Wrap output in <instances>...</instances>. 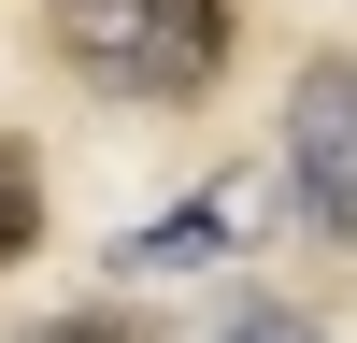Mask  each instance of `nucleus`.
<instances>
[{"instance_id":"7ed1b4c3","label":"nucleus","mask_w":357,"mask_h":343,"mask_svg":"<svg viewBox=\"0 0 357 343\" xmlns=\"http://www.w3.org/2000/svg\"><path fill=\"white\" fill-rule=\"evenodd\" d=\"M257 200H286V172H229V186H200L186 215H158V229H129L114 243V272H200V257H229V243H257Z\"/></svg>"},{"instance_id":"39448f33","label":"nucleus","mask_w":357,"mask_h":343,"mask_svg":"<svg viewBox=\"0 0 357 343\" xmlns=\"http://www.w3.org/2000/svg\"><path fill=\"white\" fill-rule=\"evenodd\" d=\"M215 343H329V314H301V300H243Z\"/></svg>"},{"instance_id":"20e7f679","label":"nucleus","mask_w":357,"mask_h":343,"mask_svg":"<svg viewBox=\"0 0 357 343\" xmlns=\"http://www.w3.org/2000/svg\"><path fill=\"white\" fill-rule=\"evenodd\" d=\"M43 243V172H29V143H0V272Z\"/></svg>"},{"instance_id":"423d86ee","label":"nucleus","mask_w":357,"mask_h":343,"mask_svg":"<svg viewBox=\"0 0 357 343\" xmlns=\"http://www.w3.org/2000/svg\"><path fill=\"white\" fill-rule=\"evenodd\" d=\"M15 343H158V329L114 314V300H86V314H43V329H15Z\"/></svg>"},{"instance_id":"f257e3e1","label":"nucleus","mask_w":357,"mask_h":343,"mask_svg":"<svg viewBox=\"0 0 357 343\" xmlns=\"http://www.w3.org/2000/svg\"><path fill=\"white\" fill-rule=\"evenodd\" d=\"M57 57L114 100H200L229 72V0H43Z\"/></svg>"},{"instance_id":"f03ea898","label":"nucleus","mask_w":357,"mask_h":343,"mask_svg":"<svg viewBox=\"0 0 357 343\" xmlns=\"http://www.w3.org/2000/svg\"><path fill=\"white\" fill-rule=\"evenodd\" d=\"M286 200H301L329 243H357V57H314L301 100H286Z\"/></svg>"}]
</instances>
